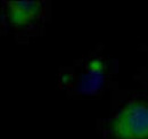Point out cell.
I'll return each mask as SVG.
<instances>
[{
	"mask_svg": "<svg viewBox=\"0 0 148 139\" xmlns=\"http://www.w3.org/2000/svg\"><path fill=\"white\" fill-rule=\"evenodd\" d=\"M112 127L121 139H147L148 106L141 103L129 104L119 113Z\"/></svg>",
	"mask_w": 148,
	"mask_h": 139,
	"instance_id": "cell-1",
	"label": "cell"
},
{
	"mask_svg": "<svg viewBox=\"0 0 148 139\" xmlns=\"http://www.w3.org/2000/svg\"><path fill=\"white\" fill-rule=\"evenodd\" d=\"M10 18L16 24H25L37 16L40 12L39 2H10Z\"/></svg>",
	"mask_w": 148,
	"mask_h": 139,
	"instance_id": "cell-2",
	"label": "cell"
}]
</instances>
